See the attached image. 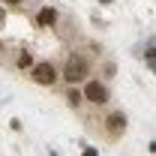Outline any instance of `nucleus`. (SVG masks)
<instances>
[{"instance_id": "1", "label": "nucleus", "mask_w": 156, "mask_h": 156, "mask_svg": "<svg viewBox=\"0 0 156 156\" xmlns=\"http://www.w3.org/2000/svg\"><path fill=\"white\" fill-rule=\"evenodd\" d=\"M87 75H90V63H87L84 54H69L66 63H63V69H60V78H63V81H69L72 87H75L78 81H84Z\"/></svg>"}, {"instance_id": "2", "label": "nucleus", "mask_w": 156, "mask_h": 156, "mask_svg": "<svg viewBox=\"0 0 156 156\" xmlns=\"http://www.w3.org/2000/svg\"><path fill=\"white\" fill-rule=\"evenodd\" d=\"M30 78H33V84H39V87H54L60 72H57V66L51 60H39L36 66L30 69Z\"/></svg>"}, {"instance_id": "3", "label": "nucleus", "mask_w": 156, "mask_h": 156, "mask_svg": "<svg viewBox=\"0 0 156 156\" xmlns=\"http://www.w3.org/2000/svg\"><path fill=\"white\" fill-rule=\"evenodd\" d=\"M84 102H90V105H105L108 102V87L102 84V81H87L84 84Z\"/></svg>"}, {"instance_id": "4", "label": "nucleus", "mask_w": 156, "mask_h": 156, "mask_svg": "<svg viewBox=\"0 0 156 156\" xmlns=\"http://www.w3.org/2000/svg\"><path fill=\"white\" fill-rule=\"evenodd\" d=\"M102 126H105V135L108 138H120L126 132V114H123V111H111V114L105 117Z\"/></svg>"}, {"instance_id": "5", "label": "nucleus", "mask_w": 156, "mask_h": 156, "mask_svg": "<svg viewBox=\"0 0 156 156\" xmlns=\"http://www.w3.org/2000/svg\"><path fill=\"white\" fill-rule=\"evenodd\" d=\"M36 24L39 27H54V24H57V9H54V6H42L39 15H36Z\"/></svg>"}, {"instance_id": "6", "label": "nucleus", "mask_w": 156, "mask_h": 156, "mask_svg": "<svg viewBox=\"0 0 156 156\" xmlns=\"http://www.w3.org/2000/svg\"><path fill=\"white\" fill-rule=\"evenodd\" d=\"M15 66H18V69H33L36 60H33V54L24 48V51H18V57H15Z\"/></svg>"}, {"instance_id": "7", "label": "nucleus", "mask_w": 156, "mask_h": 156, "mask_svg": "<svg viewBox=\"0 0 156 156\" xmlns=\"http://www.w3.org/2000/svg\"><path fill=\"white\" fill-rule=\"evenodd\" d=\"M66 102H69L72 108H78V105L84 102V90H78V87H69V90H66Z\"/></svg>"}, {"instance_id": "8", "label": "nucleus", "mask_w": 156, "mask_h": 156, "mask_svg": "<svg viewBox=\"0 0 156 156\" xmlns=\"http://www.w3.org/2000/svg\"><path fill=\"white\" fill-rule=\"evenodd\" d=\"M81 156H99V153H96V147H87V150H84Z\"/></svg>"}, {"instance_id": "9", "label": "nucleus", "mask_w": 156, "mask_h": 156, "mask_svg": "<svg viewBox=\"0 0 156 156\" xmlns=\"http://www.w3.org/2000/svg\"><path fill=\"white\" fill-rule=\"evenodd\" d=\"M3 3H9V6H21L24 0H3Z\"/></svg>"}, {"instance_id": "10", "label": "nucleus", "mask_w": 156, "mask_h": 156, "mask_svg": "<svg viewBox=\"0 0 156 156\" xmlns=\"http://www.w3.org/2000/svg\"><path fill=\"white\" fill-rule=\"evenodd\" d=\"M3 21H6V12H3V3H0V27H3Z\"/></svg>"}, {"instance_id": "11", "label": "nucleus", "mask_w": 156, "mask_h": 156, "mask_svg": "<svg viewBox=\"0 0 156 156\" xmlns=\"http://www.w3.org/2000/svg\"><path fill=\"white\" fill-rule=\"evenodd\" d=\"M0 51H3V42H0Z\"/></svg>"}]
</instances>
